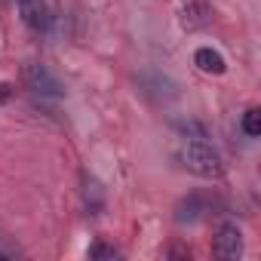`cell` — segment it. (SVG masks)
<instances>
[{
    "mask_svg": "<svg viewBox=\"0 0 261 261\" xmlns=\"http://www.w3.org/2000/svg\"><path fill=\"white\" fill-rule=\"evenodd\" d=\"M89 258H117V249L98 240V243H92V246H89Z\"/></svg>",
    "mask_w": 261,
    "mask_h": 261,
    "instance_id": "obj_9",
    "label": "cell"
},
{
    "mask_svg": "<svg viewBox=\"0 0 261 261\" xmlns=\"http://www.w3.org/2000/svg\"><path fill=\"white\" fill-rule=\"evenodd\" d=\"M86 206H89V209H98V206H101L98 185H86Z\"/></svg>",
    "mask_w": 261,
    "mask_h": 261,
    "instance_id": "obj_10",
    "label": "cell"
},
{
    "mask_svg": "<svg viewBox=\"0 0 261 261\" xmlns=\"http://www.w3.org/2000/svg\"><path fill=\"white\" fill-rule=\"evenodd\" d=\"M19 13H22V22H25L31 31H43L46 22H49L46 0H19Z\"/></svg>",
    "mask_w": 261,
    "mask_h": 261,
    "instance_id": "obj_5",
    "label": "cell"
},
{
    "mask_svg": "<svg viewBox=\"0 0 261 261\" xmlns=\"http://www.w3.org/2000/svg\"><path fill=\"white\" fill-rule=\"evenodd\" d=\"M25 83H28L31 92H37L43 98H62L65 95V83L46 65H40V62H34V65L25 68Z\"/></svg>",
    "mask_w": 261,
    "mask_h": 261,
    "instance_id": "obj_2",
    "label": "cell"
},
{
    "mask_svg": "<svg viewBox=\"0 0 261 261\" xmlns=\"http://www.w3.org/2000/svg\"><path fill=\"white\" fill-rule=\"evenodd\" d=\"M243 133L246 136H261V111L258 108H249L246 114H243Z\"/></svg>",
    "mask_w": 261,
    "mask_h": 261,
    "instance_id": "obj_8",
    "label": "cell"
},
{
    "mask_svg": "<svg viewBox=\"0 0 261 261\" xmlns=\"http://www.w3.org/2000/svg\"><path fill=\"white\" fill-rule=\"evenodd\" d=\"M13 98V83H0V108Z\"/></svg>",
    "mask_w": 261,
    "mask_h": 261,
    "instance_id": "obj_11",
    "label": "cell"
},
{
    "mask_svg": "<svg viewBox=\"0 0 261 261\" xmlns=\"http://www.w3.org/2000/svg\"><path fill=\"white\" fill-rule=\"evenodd\" d=\"M172 126L178 129L181 136L194 139V142H203V139H206V126H203V123H197V120H175Z\"/></svg>",
    "mask_w": 261,
    "mask_h": 261,
    "instance_id": "obj_7",
    "label": "cell"
},
{
    "mask_svg": "<svg viewBox=\"0 0 261 261\" xmlns=\"http://www.w3.org/2000/svg\"><path fill=\"white\" fill-rule=\"evenodd\" d=\"M181 163H185L188 172H194L200 178H218L224 172L221 154L215 148H209L206 142H188L181 148Z\"/></svg>",
    "mask_w": 261,
    "mask_h": 261,
    "instance_id": "obj_1",
    "label": "cell"
},
{
    "mask_svg": "<svg viewBox=\"0 0 261 261\" xmlns=\"http://www.w3.org/2000/svg\"><path fill=\"white\" fill-rule=\"evenodd\" d=\"M212 249L218 258H240L243 255V233L237 224H218L215 237H212Z\"/></svg>",
    "mask_w": 261,
    "mask_h": 261,
    "instance_id": "obj_3",
    "label": "cell"
},
{
    "mask_svg": "<svg viewBox=\"0 0 261 261\" xmlns=\"http://www.w3.org/2000/svg\"><path fill=\"white\" fill-rule=\"evenodd\" d=\"M194 65H197L203 74H224V71H227L224 56H221L218 49H212V46H200V49L194 53Z\"/></svg>",
    "mask_w": 261,
    "mask_h": 261,
    "instance_id": "obj_6",
    "label": "cell"
},
{
    "mask_svg": "<svg viewBox=\"0 0 261 261\" xmlns=\"http://www.w3.org/2000/svg\"><path fill=\"white\" fill-rule=\"evenodd\" d=\"M175 13L185 31H200L209 22V0H178Z\"/></svg>",
    "mask_w": 261,
    "mask_h": 261,
    "instance_id": "obj_4",
    "label": "cell"
}]
</instances>
